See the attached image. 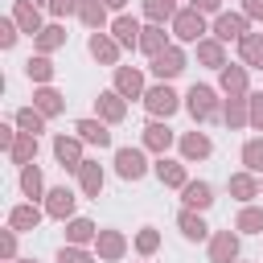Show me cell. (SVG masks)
<instances>
[{"label": "cell", "instance_id": "cell-1", "mask_svg": "<svg viewBox=\"0 0 263 263\" xmlns=\"http://www.w3.org/2000/svg\"><path fill=\"white\" fill-rule=\"evenodd\" d=\"M222 90H214V86H205V82H193L189 90H185V111L193 115V123H214V119H222V99H218Z\"/></svg>", "mask_w": 263, "mask_h": 263}, {"label": "cell", "instance_id": "cell-2", "mask_svg": "<svg viewBox=\"0 0 263 263\" xmlns=\"http://www.w3.org/2000/svg\"><path fill=\"white\" fill-rule=\"evenodd\" d=\"M140 103H144V111H148L152 119H173V115L185 107V99H181L168 82H152V86L144 90V99H140Z\"/></svg>", "mask_w": 263, "mask_h": 263}, {"label": "cell", "instance_id": "cell-3", "mask_svg": "<svg viewBox=\"0 0 263 263\" xmlns=\"http://www.w3.org/2000/svg\"><path fill=\"white\" fill-rule=\"evenodd\" d=\"M111 164H115V177H119V181H144V177L152 173L148 148H144V144H140V148H136V144L115 148V160H111Z\"/></svg>", "mask_w": 263, "mask_h": 263}, {"label": "cell", "instance_id": "cell-4", "mask_svg": "<svg viewBox=\"0 0 263 263\" xmlns=\"http://www.w3.org/2000/svg\"><path fill=\"white\" fill-rule=\"evenodd\" d=\"M185 66H189V53L181 49V41H173V45H164L156 58H148V70H152L156 82H173V78H181Z\"/></svg>", "mask_w": 263, "mask_h": 263}, {"label": "cell", "instance_id": "cell-5", "mask_svg": "<svg viewBox=\"0 0 263 263\" xmlns=\"http://www.w3.org/2000/svg\"><path fill=\"white\" fill-rule=\"evenodd\" d=\"M168 29H173V37H177L181 45H197L201 37H210L205 12H197V8H177V16L168 21Z\"/></svg>", "mask_w": 263, "mask_h": 263}, {"label": "cell", "instance_id": "cell-6", "mask_svg": "<svg viewBox=\"0 0 263 263\" xmlns=\"http://www.w3.org/2000/svg\"><path fill=\"white\" fill-rule=\"evenodd\" d=\"M205 251H210V263H238L242 234H238L234 226H226V230H214V234H210V242H205Z\"/></svg>", "mask_w": 263, "mask_h": 263}, {"label": "cell", "instance_id": "cell-7", "mask_svg": "<svg viewBox=\"0 0 263 263\" xmlns=\"http://www.w3.org/2000/svg\"><path fill=\"white\" fill-rule=\"evenodd\" d=\"M210 33L218 37V41H242L247 33H251V21H247V12L238 8V12H230V8H222L218 16H214V25H210Z\"/></svg>", "mask_w": 263, "mask_h": 263}, {"label": "cell", "instance_id": "cell-8", "mask_svg": "<svg viewBox=\"0 0 263 263\" xmlns=\"http://www.w3.org/2000/svg\"><path fill=\"white\" fill-rule=\"evenodd\" d=\"M140 144H144L152 156H168V148L177 144V132L168 127V119H148L144 132H140Z\"/></svg>", "mask_w": 263, "mask_h": 263}, {"label": "cell", "instance_id": "cell-9", "mask_svg": "<svg viewBox=\"0 0 263 263\" xmlns=\"http://www.w3.org/2000/svg\"><path fill=\"white\" fill-rule=\"evenodd\" d=\"M127 251H132V242H127V234H123V230L99 226V238H95V255H99V263H119Z\"/></svg>", "mask_w": 263, "mask_h": 263}, {"label": "cell", "instance_id": "cell-10", "mask_svg": "<svg viewBox=\"0 0 263 263\" xmlns=\"http://www.w3.org/2000/svg\"><path fill=\"white\" fill-rule=\"evenodd\" d=\"M177 152H181L185 164H197V160L214 156V140H210V132H181L177 136Z\"/></svg>", "mask_w": 263, "mask_h": 263}, {"label": "cell", "instance_id": "cell-11", "mask_svg": "<svg viewBox=\"0 0 263 263\" xmlns=\"http://www.w3.org/2000/svg\"><path fill=\"white\" fill-rule=\"evenodd\" d=\"M95 115H99L103 123H111V127H115V123H123V119H127V99H123L115 86H107V90H99V95H95Z\"/></svg>", "mask_w": 263, "mask_h": 263}, {"label": "cell", "instance_id": "cell-12", "mask_svg": "<svg viewBox=\"0 0 263 263\" xmlns=\"http://www.w3.org/2000/svg\"><path fill=\"white\" fill-rule=\"evenodd\" d=\"M53 160L62 164V173H78L82 168V140L78 136H66V132H58L53 136Z\"/></svg>", "mask_w": 263, "mask_h": 263}, {"label": "cell", "instance_id": "cell-13", "mask_svg": "<svg viewBox=\"0 0 263 263\" xmlns=\"http://www.w3.org/2000/svg\"><path fill=\"white\" fill-rule=\"evenodd\" d=\"M218 90H222V95H251V66L226 62V66L218 70Z\"/></svg>", "mask_w": 263, "mask_h": 263}, {"label": "cell", "instance_id": "cell-14", "mask_svg": "<svg viewBox=\"0 0 263 263\" xmlns=\"http://www.w3.org/2000/svg\"><path fill=\"white\" fill-rule=\"evenodd\" d=\"M74 136H78L82 144H90V148H99V152L115 144V140H111V123H103L99 115H86V119H78V123H74Z\"/></svg>", "mask_w": 263, "mask_h": 263}, {"label": "cell", "instance_id": "cell-15", "mask_svg": "<svg viewBox=\"0 0 263 263\" xmlns=\"http://www.w3.org/2000/svg\"><path fill=\"white\" fill-rule=\"evenodd\" d=\"M152 173H156V181L164 189H185V181H189V168H185L181 156H156L152 160Z\"/></svg>", "mask_w": 263, "mask_h": 263}, {"label": "cell", "instance_id": "cell-16", "mask_svg": "<svg viewBox=\"0 0 263 263\" xmlns=\"http://www.w3.org/2000/svg\"><path fill=\"white\" fill-rule=\"evenodd\" d=\"M86 53H90L99 66H111V70H115V66H119V53H123V45H119L111 33H103V29H99V33H90V41H86Z\"/></svg>", "mask_w": 263, "mask_h": 263}, {"label": "cell", "instance_id": "cell-17", "mask_svg": "<svg viewBox=\"0 0 263 263\" xmlns=\"http://www.w3.org/2000/svg\"><path fill=\"white\" fill-rule=\"evenodd\" d=\"M45 214L53 218V222H70L74 218V205H78V197H74V189H66V185H53L49 193H45Z\"/></svg>", "mask_w": 263, "mask_h": 263}, {"label": "cell", "instance_id": "cell-18", "mask_svg": "<svg viewBox=\"0 0 263 263\" xmlns=\"http://www.w3.org/2000/svg\"><path fill=\"white\" fill-rule=\"evenodd\" d=\"M41 218H49V214H45V205H37V201H16V205L8 210V226L21 230V234H33V230L41 226Z\"/></svg>", "mask_w": 263, "mask_h": 263}, {"label": "cell", "instance_id": "cell-19", "mask_svg": "<svg viewBox=\"0 0 263 263\" xmlns=\"http://www.w3.org/2000/svg\"><path fill=\"white\" fill-rule=\"evenodd\" d=\"M111 86H115L123 99H144V90H148V82H144V70H140V66H115Z\"/></svg>", "mask_w": 263, "mask_h": 263}, {"label": "cell", "instance_id": "cell-20", "mask_svg": "<svg viewBox=\"0 0 263 263\" xmlns=\"http://www.w3.org/2000/svg\"><path fill=\"white\" fill-rule=\"evenodd\" d=\"M226 193H230L238 205L255 201V197H259V173H251V168H238V173H230V177H226Z\"/></svg>", "mask_w": 263, "mask_h": 263}, {"label": "cell", "instance_id": "cell-21", "mask_svg": "<svg viewBox=\"0 0 263 263\" xmlns=\"http://www.w3.org/2000/svg\"><path fill=\"white\" fill-rule=\"evenodd\" d=\"M16 25H21V33H29V37H37L49 21L41 16V4H33V0H12V12H8Z\"/></svg>", "mask_w": 263, "mask_h": 263}, {"label": "cell", "instance_id": "cell-22", "mask_svg": "<svg viewBox=\"0 0 263 263\" xmlns=\"http://www.w3.org/2000/svg\"><path fill=\"white\" fill-rule=\"evenodd\" d=\"M177 230H181V238L185 242H210V226H205V218H201V210H185L181 205V214H177Z\"/></svg>", "mask_w": 263, "mask_h": 263}, {"label": "cell", "instance_id": "cell-23", "mask_svg": "<svg viewBox=\"0 0 263 263\" xmlns=\"http://www.w3.org/2000/svg\"><path fill=\"white\" fill-rule=\"evenodd\" d=\"M123 49H140V33H144V25L136 21V16H127V12H115V21H111V29H107Z\"/></svg>", "mask_w": 263, "mask_h": 263}, {"label": "cell", "instance_id": "cell-24", "mask_svg": "<svg viewBox=\"0 0 263 263\" xmlns=\"http://www.w3.org/2000/svg\"><path fill=\"white\" fill-rule=\"evenodd\" d=\"M222 123H226L230 132L251 127V107H247V95H226V99H222Z\"/></svg>", "mask_w": 263, "mask_h": 263}, {"label": "cell", "instance_id": "cell-25", "mask_svg": "<svg viewBox=\"0 0 263 263\" xmlns=\"http://www.w3.org/2000/svg\"><path fill=\"white\" fill-rule=\"evenodd\" d=\"M74 177H78V193L99 201V193H103V185H107V173H103V164H99V160H82V168H78Z\"/></svg>", "mask_w": 263, "mask_h": 263}, {"label": "cell", "instance_id": "cell-26", "mask_svg": "<svg viewBox=\"0 0 263 263\" xmlns=\"http://www.w3.org/2000/svg\"><path fill=\"white\" fill-rule=\"evenodd\" d=\"M33 107L45 115V119H58L62 111H66V95L49 82V86H33Z\"/></svg>", "mask_w": 263, "mask_h": 263}, {"label": "cell", "instance_id": "cell-27", "mask_svg": "<svg viewBox=\"0 0 263 263\" xmlns=\"http://www.w3.org/2000/svg\"><path fill=\"white\" fill-rule=\"evenodd\" d=\"M16 185H21V197H29V201H45V193H49V189H45V173H41V164H37V160L21 168Z\"/></svg>", "mask_w": 263, "mask_h": 263}, {"label": "cell", "instance_id": "cell-28", "mask_svg": "<svg viewBox=\"0 0 263 263\" xmlns=\"http://www.w3.org/2000/svg\"><path fill=\"white\" fill-rule=\"evenodd\" d=\"M66 37H70L66 25H62V21H49V25L33 37V53H58V49L66 45Z\"/></svg>", "mask_w": 263, "mask_h": 263}, {"label": "cell", "instance_id": "cell-29", "mask_svg": "<svg viewBox=\"0 0 263 263\" xmlns=\"http://www.w3.org/2000/svg\"><path fill=\"white\" fill-rule=\"evenodd\" d=\"M37 152H41L37 136H33V132H16V140H12V148H8V160H12L16 168H25V164L37 160Z\"/></svg>", "mask_w": 263, "mask_h": 263}, {"label": "cell", "instance_id": "cell-30", "mask_svg": "<svg viewBox=\"0 0 263 263\" xmlns=\"http://www.w3.org/2000/svg\"><path fill=\"white\" fill-rule=\"evenodd\" d=\"M181 201H185V210H210L214 205V185L210 181H185V189H181Z\"/></svg>", "mask_w": 263, "mask_h": 263}, {"label": "cell", "instance_id": "cell-31", "mask_svg": "<svg viewBox=\"0 0 263 263\" xmlns=\"http://www.w3.org/2000/svg\"><path fill=\"white\" fill-rule=\"evenodd\" d=\"M78 21H82L90 33L111 29V8H107L103 0H82V4H78Z\"/></svg>", "mask_w": 263, "mask_h": 263}, {"label": "cell", "instance_id": "cell-32", "mask_svg": "<svg viewBox=\"0 0 263 263\" xmlns=\"http://www.w3.org/2000/svg\"><path fill=\"white\" fill-rule=\"evenodd\" d=\"M197 62H201L205 70H222V66H226V41H218L214 33L201 37V41H197Z\"/></svg>", "mask_w": 263, "mask_h": 263}, {"label": "cell", "instance_id": "cell-33", "mask_svg": "<svg viewBox=\"0 0 263 263\" xmlns=\"http://www.w3.org/2000/svg\"><path fill=\"white\" fill-rule=\"evenodd\" d=\"M53 74H58V66L49 62V53H33V58L25 62V78H29L33 86H49Z\"/></svg>", "mask_w": 263, "mask_h": 263}, {"label": "cell", "instance_id": "cell-34", "mask_svg": "<svg viewBox=\"0 0 263 263\" xmlns=\"http://www.w3.org/2000/svg\"><path fill=\"white\" fill-rule=\"evenodd\" d=\"M66 226V242H78V247H95V238H99V226L90 222V218H70V222H62Z\"/></svg>", "mask_w": 263, "mask_h": 263}, {"label": "cell", "instance_id": "cell-35", "mask_svg": "<svg viewBox=\"0 0 263 263\" xmlns=\"http://www.w3.org/2000/svg\"><path fill=\"white\" fill-rule=\"evenodd\" d=\"M234 230L238 234H263V205H238V214H234Z\"/></svg>", "mask_w": 263, "mask_h": 263}, {"label": "cell", "instance_id": "cell-36", "mask_svg": "<svg viewBox=\"0 0 263 263\" xmlns=\"http://www.w3.org/2000/svg\"><path fill=\"white\" fill-rule=\"evenodd\" d=\"M140 12L148 25H168L177 16V0H140Z\"/></svg>", "mask_w": 263, "mask_h": 263}, {"label": "cell", "instance_id": "cell-37", "mask_svg": "<svg viewBox=\"0 0 263 263\" xmlns=\"http://www.w3.org/2000/svg\"><path fill=\"white\" fill-rule=\"evenodd\" d=\"M238 62L251 70H263V33H247L238 41Z\"/></svg>", "mask_w": 263, "mask_h": 263}, {"label": "cell", "instance_id": "cell-38", "mask_svg": "<svg viewBox=\"0 0 263 263\" xmlns=\"http://www.w3.org/2000/svg\"><path fill=\"white\" fill-rule=\"evenodd\" d=\"M164 45H173L168 33H164V25H144V33H140V53H144V58H156Z\"/></svg>", "mask_w": 263, "mask_h": 263}, {"label": "cell", "instance_id": "cell-39", "mask_svg": "<svg viewBox=\"0 0 263 263\" xmlns=\"http://www.w3.org/2000/svg\"><path fill=\"white\" fill-rule=\"evenodd\" d=\"M12 123H16L21 132H33V136H41L49 119H45V115H41V111H37V107L29 103V107H16V115H12Z\"/></svg>", "mask_w": 263, "mask_h": 263}, {"label": "cell", "instance_id": "cell-40", "mask_svg": "<svg viewBox=\"0 0 263 263\" xmlns=\"http://www.w3.org/2000/svg\"><path fill=\"white\" fill-rule=\"evenodd\" d=\"M132 247H136L140 259H152V255L160 251V230H156V226H140L136 238H132Z\"/></svg>", "mask_w": 263, "mask_h": 263}, {"label": "cell", "instance_id": "cell-41", "mask_svg": "<svg viewBox=\"0 0 263 263\" xmlns=\"http://www.w3.org/2000/svg\"><path fill=\"white\" fill-rule=\"evenodd\" d=\"M238 160H242V168H251V173H259V177H263V136H251V140L242 144Z\"/></svg>", "mask_w": 263, "mask_h": 263}, {"label": "cell", "instance_id": "cell-42", "mask_svg": "<svg viewBox=\"0 0 263 263\" xmlns=\"http://www.w3.org/2000/svg\"><path fill=\"white\" fill-rule=\"evenodd\" d=\"M58 263H99V255L90 247H78V242H62L58 247Z\"/></svg>", "mask_w": 263, "mask_h": 263}, {"label": "cell", "instance_id": "cell-43", "mask_svg": "<svg viewBox=\"0 0 263 263\" xmlns=\"http://www.w3.org/2000/svg\"><path fill=\"white\" fill-rule=\"evenodd\" d=\"M16 234H21V230H12V226H4V230H0V259H4V263L21 259V255H16Z\"/></svg>", "mask_w": 263, "mask_h": 263}, {"label": "cell", "instance_id": "cell-44", "mask_svg": "<svg viewBox=\"0 0 263 263\" xmlns=\"http://www.w3.org/2000/svg\"><path fill=\"white\" fill-rule=\"evenodd\" d=\"M16 41H21V25H16L12 16H4V21H0V49H12Z\"/></svg>", "mask_w": 263, "mask_h": 263}, {"label": "cell", "instance_id": "cell-45", "mask_svg": "<svg viewBox=\"0 0 263 263\" xmlns=\"http://www.w3.org/2000/svg\"><path fill=\"white\" fill-rule=\"evenodd\" d=\"M247 107H251V127L263 132V90H251L247 95Z\"/></svg>", "mask_w": 263, "mask_h": 263}, {"label": "cell", "instance_id": "cell-46", "mask_svg": "<svg viewBox=\"0 0 263 263\" xmlns=\"http://www.w3.org/2000/svg\"><path fill=\"white\" fill-rule=\"evenodd\" d=\"M78 4H82V0H49V8H45V12H49L53 21H66L70 12L78 16Z\"/></svg>", "mask_w": 263, "mask_h": 263}, {"label": "cell", "instance_id": "cell-47", "mask_svg": "<svg viewBox=\"0 0 263 263\" xmlns=\"http://www.w3.org/2000/svg\"><path fill=\"white\" fill-rule=\"evenodd\" d=\"M189 8H197V12H205V16H218V12H222V0H189Z\"/></svg>", "mask_w": 263, "mask_h": 263}, {"label": "cell", "instance_id": "cell-48", "mask_svg": "<svg viewBox=\"0 0 263 263\" xmlns=\"http://www.w3.org/2000/svg\"><path fill=\"white\" fill-rule=\"evenodd\" d=\"M242 12L247 21H263V0H242Z\"/></svg>", "mask_w": 263, "mask_h": 263}, {"label": "cell", "instance_id": "cell-49", "mask_svg": "<svg viewBox=\"0 0 263 263\" xmlns=\"http://www.w3.org/2000/svg\"><path fill=\"white\" fill-rule=\"evenodd\" d=\"M103 4H107L111 12H123V8H127V0H103Z\"/></svg>", "mask_w": 263, "mask_h": 263}, {"label": "cell", "instance_id": "cell-50", "mask_svg": "<svg viewBox=\"0 0 263 263\" xmlns=\"http://www.w3.org/2000/svg\"><path fill=\"white\" fill-rule=\"evenodd\" d=\"M33 4H41V8H49V0H33Z\"/></svg>", "mask_w": 263, "mask_h": 263}, {"label": "cell", "instance_id": "cell-51", "mask_svg": "<svg viewBox=\"0 0 263 263\" xmlns=\"http://www.w3.org/2000/svg\"><path fill=\"white\" fill-rule=\"evenodd\" d=\"M12 263H37V259H12Z\"/></svg>", "mask_w": 263, "mask_h": 263}, {"label": "cell", "instance_id": "cell-52", "mask_svg": "<svg viewBox=\"0 0 263 263\" xmlns=\"http://www.w3.org/2000/svg\"><path fill=\"white\" fill-rule=\"evenodd\" d=\"M259 197H263V177H259Z\"/></svg>", "mask_w": 263, "mask_h": 263}, {"label": "cell", "instance_id": "cell-53", "mask_svg": "<svg viewBox=\"0 0 263 263\" xmlns=\"http://www.w3.org/2000/svg\"><path fill=\"white\" fill-rule=\"evenodd\" d=\"M238 263H242V259H238Z\"/></svg>", "mask_w": 263, "mask_h": 263}]
</instances>
